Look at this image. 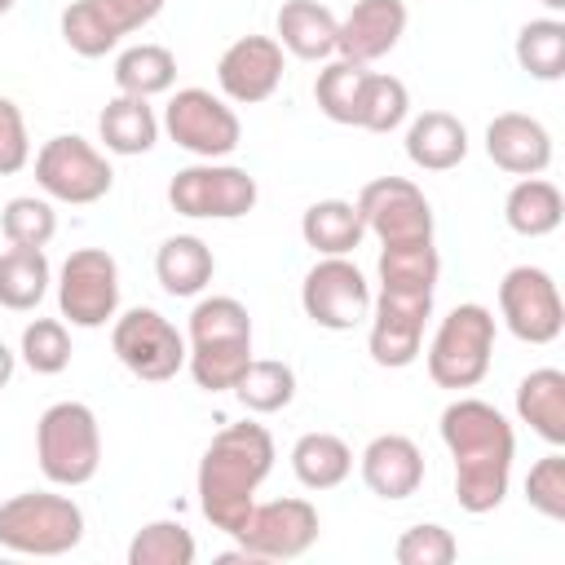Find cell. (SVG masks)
<instances>
[{
	"instance_id": "obj_39",
	"label": "cell",
	"mask_w": 565,
	"mask_h": 565,
	"mask_svg": "<svg viewBox=\"0 0 565 565\" xmlns=\"http://www.w3.org/2000/svg\"><path fill=\"white\" fill-rule=\"evenodd\" d=\"M22 362L35 375H62L71 366V331L62 318H35L22 327Z\"/></svg>"
},
{
	"instance_id": "obj_33",
	"label": "cell",
	"mask_w": 565,
	"mask_h": 565,
	"mask_svg": "<svg viewBox=\"0 0 565 565\" xmlns=\"http://www.w3.org/2000/svg\"><path fill=\"white\" fill-rule=\"evenodd\" d=\"M185 349H190L185 366H190L194 384L207 393L234 388L252 362V340H207V344H185Z\"/></svg>"
},
{
	"instance_id": "obj_44",
	"label": "cell",
	"mask_w": 565,
	"mask_h": 565,
	"mask_svg": "<svg viewBox=\"0 0 565 565\" xmlns=\"http://www.w3.org/2000/svg\"><path fill=\"white\" fill-rule=\"evenodd\" d=\"M93 4H97V13L106 18V26L115 35H132V31L150 26L163 9V0H93Z\"/></svg>"
},
{
	"instance_id": "obj_11",
	"label": "cell",
	"mask_w": 565,
	"mask_h": 565,
	"mask_svg": "<svg viewBox=\"0 0 565 565\" xmlns=\"http://www.w3.org/2000/svg\"><path fill=\"white\" fill-rule=\"evenodd\" d=\"M305 318L322 331H353L371 313V287L349 256H322L300 282Z\"/></svg>"
},
{
	"instance_id": "obj_4",
	"label": "cell",
	"mask_w": 565,
	"mask_h": 565,
	"mask_svg": "<svg viewBox=\"0 0 565 565\" xmlns=\"http://www.w3.org/2000/svg\"><path fill=\"white\" fill-rule=\"evenodd\" d=\"M84 539V512L71 494L26 490L0 503V547L22 556H66Z\"/></svg>"
},
{
	"instance_id": "obj_47",
	"label": "cell",
	"mask_w": 565,
	"mask_h": 565,
	"mask_svg": "<svg viewBox=\"0 0 565 565\" xmlns=\"http://www.w3.org/2000/svg\"><path fill=\"white\" fill-rule=\"evenodd\" d=\"M13 4H18V0H0V13H9V9H13Z\"/></svg>"
},
{
	"instance_id": "obj_43",
	"label": "cell",
	"mask_w": 565,
	"mask_h": 565,
	"mask_svg": "<svg viewBox=\"0 0 565 565\" xmlns=\"http://www.w3.org/2000/svg\"><path fill=\"white\" fill-rule=\"evenodd\" d=\"M31 163V137H26V119L18 110V102L0 97V177H13Z\"/></svg>"
},
{
	"instance_id": "obj_29",
	"label": "cell",
	"mask_w": 565,
	"mask_h": 565,
	"mask_svg": "<svg viewBox=\"0 0 565 565\" xmlns=\"http://www.w3.org/2000/svg\"><path fill=\"white\" fill-rule=\"evenodd\" d=\"M53 282V269H49V256L44 247H9L0 252V305L13 309V313H26L44 300Z\"/></svg>"
},
{
	"instance_id": "obj_16",
	"label": "cell",
	"mask_w": 565,
	"mask_h": 565,
	"mask_svg": "<svg viewBox=\"0 0 565 565\" xmlns=\"http://www.w3.org/2000/svg\"><path fill=\"white\" fill-rule=\"evenodd\" d=\"M433 313V296H402V291H380L375 300V318H371V335L366 349L380 366H411L419 358V340H424V318Z\"/></svg>"
},
{
	"instance_id": "obj_5",
	"label": "cell",
	"mask_w": 565,
	"mask_h": 565,
	"mask_svg": "<svg viewBox=\"0 0 565 565\" xmlns=\"http://www.w3.org/2000/svg\"><path fill=\"white\" fill-rule=\"evenodd\" d=\"M494 353V313L477 300L455 305L428 344V380L437 388H477Z\"/></svg>"
},
{
	"instance_id": "obj_14",
	"label": "cell",
	"mask_w": 565,
	"mask_h": 565,
	"mask_svg": "<svg viewBox=\"0 0 565 565\" xmlns=\"http://www.w3.org/2000/svg\"><path fill=\"white\" fill-rule=\"evenodd\" d=\"M353 207H358L366 234H375L380 243L433 238V203L406 177H375V181H366Z\"/></svg>"
},
{
	"instance_id": "obj_22",
	"label": "cell",
	"mask_w": 565,
	"mask_h": 565,
	"mask_svg": "<svg viewBox=\"0 0 565 565\" xmlns=\"http://www.w3.org/2000/svg\"><path fill=\"white\" fill-rule=\"evenodd\" d=\"M97 137L110 154H146L159 141V115L150 106V97H132L119 93L102 106L97 115Z\"/></svg>"
},
{
	"instance_id": "obj_41",
	"label": "cell",
	"mask_w": 565,
	"mask_h": 565,
	"mask_svg": "<svg viewBox=\"0 0 565 565\" xmlns=\"http://www.w3.org/2000/svg\"><path fill=\"white\" fill-rule=\"evenodd\" d=\"M525 503L547 516V521H565V455L561 446H552V455H543L530 477H525Z\"/></svg>"
},
{
	"instance_id": "obj_25",
	"label": "cell",
	"mask_w": 565,
	"mask_h": 565,
	"mask_svg": "<svg viewBox=\"0 0 565 565\" xmlns=\"http://www.w3.org/2000/svg\"><path fill=\"white\" fill-rule=\"evenodd\" d=\"M300 238L318 256H349L353 247H362L366 225H362V216L349 199H318L300 216Z\"/></svg>"
},
{
	"instance_id": "obj_40",
	"label": "cell",
	"mask_w": 565,
	"mask_h": 565,
	"mask_svg": "<svg viewBox=\"0 0 565 565\" xmlns=\"http://www.w3.org/2000/svg\"><path fill=\"white\" fill-rule=\"evenodd\" d=\"M62 40L79 57H106L119 44V35L106 26V18L97 13L93 0H75V4L62 9Z\"/></svg>"
},
{
	"instance_id": "obj_21",
	"label": "cell",
	"mask_w": 565,
	"mask_h": 565,
	"mask_svg": "<svg viewBox=\"0 0 565 565\" xmlns=\"http://www.w3.org/2000/svg\"><path fill=\"white\" fill-rule=\"evenodd\" d=\"M274 40L300 57V62H322L335 53V31H340V18L318 4V0H282L278 18H274Z\"/></svg>"
},
{
	"instance_id": "obj_31",
	"label": "cell",
	"mask_w": 565,
	"mask_h": 565,
	"mask_svg": "<svg viewBox=\"0 0 565 565\" xmlns=\"http://www.w3.org/2000/svg\"><path fill=\"white\" fill-rule=\"evenodd\" d=\"M177 79V57L163 44H132L115 57V84L132 97H159Z\"/></svg>"
},
{
	"instance_id": "obj_24",
	"label": "cell",
	"mask_w": 565,
	"mask_h": 565,
	"mask_svg": "<svg viewBox=\"0 0 565 565\" xmlns=\"http://www.w3.org/2000/svg\"><path fill=\"white\" fill-rule=\"evenodd\" d=\"M516 415L547 446H565V371L539 366L516 384Z\"/></svg>"
},
{
	"instance_id": "obj_28",
	"label": "cell",
	"mask_w": 565,
	"mask_h": 565,
	"mask_svg": "<svg viewBox=\"0 0 565 565\" xmlns=\"http://www.w3.org/2000/svg\"><path fill=\"white\" fill-rule=\"evenodd\" d=\"M291 472L305 490H335L353 472V450L335 433H305L291 446Z\"/></svg>"
},
{
	"instance_id": "obj_30",
	"label": "cell",
	"mask_w": 565,
	"mask_h": 565,
	"mask_svg": "<svg viewBox=\"0 0 565 565\" xmlns=\"http://www.w3.org/2000/svg\"><path fill=\"white\" fill-rule=\"evenodd\" d=\"M366 66L362 62H349V57H335L318 71L313 79V102L318 110L331 119V124H349L358 128V110H362V88H366Z\"/></svg>"
},
{
	"instance_id": "obj_13",
	"label": "cell",
	"mask_w": 565,
	"mask_h": 565,
	"mask_svg": "<svg viewBox=\"0 0 565 565\" xmlns=\"http://www.w3.org/2000/svg\"><path fill=\"white\" fill-rule=\"evenodd\" d=\"M499 313L508 331L525 344H552L565 327V305L547 269L539 265H512L499 282Z\"/></svg>"
},
{
	"instance_id": "obj_34",
	"label": "cell",
	"mask_w": 565,
	"mask_h": 565,
	"mask_svg": "<svg viewBox=\"0 0 565 565\" xmlns=\"http://www.w3.org/2000/svg\"><path fill=\"white\" fill-rule=\"evenodd\" d=\"M234 397L252 415H274L282 406H291V397H296V371L278 358H252L243 380L234 384Z\"/></svg>"
},
{
	"instance_id": "obj_8",
	"label": "cell",
	"mask_w": 565,
	"mask_h": 565,
	"mask_svg": "<svg viewBox=\"0 0 565 565\" xmlns=\"http://www.w3.org/2000/svg\"><path fill=\"white\" fill-rule=\"evenodd\" d=\"M163 132L194 159H225L243 141L234 106L207 88H177L163 106Z\"/></svg>"
},
{
	"instance_id": "obj_17",
	"label": "cell",
	"mask_w": 565,
	"mask_h": 565,
	"mask_svg": "<svg viewBox=\"0 0 565 565\" xmlns=\"http://www.w3.org/2000/svg\"><path fill=\"white\" fill-rule=\"evenodd\" d=\"M402 35H406V4L402 0H358L349 9V18H340L335 53L371 66L384 53H393Z\"/></svg>"
},
{
	"instance_id": "obj_20",
	"label": "cell",
	"mask_w": 565,
	"mask_h": 565,
	"mask_svg": "<svg viewBox=\"0 0 565 565\" xmlns=\"http://www.w3.org/2000/svg\"><path fill=\"white\" fill-rule=\"evenodd\" d=\"M468 154V128L450 110H424L406 128V159L424 172H450Z\"/></svg>"
},
{
	"instance_id": "obj_35",
	"label": "cell",
	"mask_w": 565,
	"mask_h": 565,
	"mask_svg": "<svg viewBox=\"0 0 565 565\" xmlns=\"http://www.w3.org/2000/svg\"><path fill=\"white\" fill-rule=\"evenodd\" d=\"M199 547L181 521H150L128 543V565H194Z\"/></svg>"
},
{
	"instance_id": "obj_9",
	"label": "cell",
	"mask_w": 565,
	"mask_h": 565,
	"mask_svg": "<svg viewBox=\"0 0 565 565\" xmlns=\"http://www.w3.org/2000/svg\"><path fill=\"white\" fill-rule=\"evenodd\" d=\"M57 309L71 327H106L119 309V265L106 247H79L57 269Z\"/></svg>"
},
{
	"instance_id": "obj_26",
	"label": "cell",
	"mask_w": 565,
	"mask_h": 565,
	"mask_svg": "<svg viewBox=\"0 0 565 565\" xmlns=\"http://www.w3.org/2000/svg\"><path fill=\"white\" fill-rule=\"evenodd\" d=\"M561 216H565V199L547 177H521L503 199V221L521 238L552 234L561 225Z\"/></svg>"
},
{
	"instance_id": "obj_2",
	"label": "cell",
	"mask_w": 565,
	"mask_h": 565,
	"mask_svg": "<svg viewBox=\"0 0 565 565\" xmlns=\"http://www.w3.org/2000/svg\"><path fill=\"white\" fill-rule=\"evenodd\" d=\"M274 472V437L265 424L221 428L199 459V508L221 534H238L256 508L260 481Z\"/></svg>"
},
{
	"instance_id": "obj_38",
	"label": "cell",
	"mask_w": 565,
	"mask_h": 565,
	"mask_svg": "<svg viewBox=\"0 0 565 565\" xmlns=\"http://www.w3.org/2000/svg\"><path fill=\"white\" fill-rule=\"evenodd\" d=\"M207 340H252V318L247 305L234 296H207L190 313V335L185 344H207Z\"/></svg>"
},
{
	"instance_id": "obj_23",
	"label": "cell",
	"mask_w": 565,
	"mask_h": 565,
	"mask_svg": "<svg viewBox=\"0 0 565 565\" xmlns=\"http://www.w3.org/2000/svg\"><path fill=\"white\" fill-rule=\"evenodd\" d=\"M216 274V256L199 234H172L154 252V278L168 296H199Z\"/></svg>"
},
{
	"instance_id": "obj_3",
	"label": "cell",
	"mask_w": 565,
	"mask_h": 565,
	"mask_svg": "<svg viewBox=\"0 0 565 565\" xmlns=\"http://www.w3.org/2000/svg\"><path fill=\"white\" fill-rule=\"evenodd\" d=\"M35 459L53 486H88L102 468V428L93 406L53 402L35 424Z\"/></svg>"
},
{
	"instance_id": "obj_36",
	"label": "cell",
	"mask_w": 565,
	"mask_h": 565,
	"mask_svg": "<svg viewBox=\"0 0 565 565\" xmlns=\"http://www.w3.org/2000/svg\"><path fill=\"white\" fill-rule=\"evenodd\" d=\"M411 115V93L397 75L371 71L366 88H362V110H358V128L366 132H393L402 119Z\"/></svg>"
},
{
	"instance_id": "obj_19",
	"label": "cell",
	"mask_w": 565,
	"mask_h": 565,
	"mask_svg": "<svg viewBox=\"0 0 565 565\" xmlns=\"http://www.w3.org/2000/svg\"><path fill=\"white\" fill-rule=\"evenodd\" d=\"M362 481L371 494L397 503L424 486V455L406 433H380L362 450Z\"/></svg>"
},
{
	"instance_id": "obj_10",
	"label": "cell",
	"mask_w": 565,
	"mask_h": 565,
	"mask_svg": "<svg viewBox=\"0 0 565 565\" xmlns=\"http://www.w3.org/2000/svg\"><path fill=\"white\" fill-rule=\"evenodd\" d=\"M110 349L115 358L146 384H163L172 380L181 366H185V335L150 305H137L128 309L124 318H115V331H110Z\"/></svg>"
},
{
	"instance_id": "obj_42",
	"label": "cell",
	"mask_w": 565,
	"mask_h": 565,
	"mask_svg": "<svg viewBox=\"0 0 565 565\" xmlns=\"http://www.w3.org/2000/svg\"><path fill=\"white\" fill-rule=\"evenodd\" d=\"M393 556H397V565H450L459 556V543H455V534L446 525L424 521V525H411L397 539Z\"/></svg>"
},
{
	"instance_id": "obj_1",
	"label": "cell",
	"mask_w": 565,
	"mask_h": 565,
	"mask_svg": "<svg viewBox=\"0 0 565 565\" xmlns=\"http://www.w3.org/2000/svg\"><path fill=\"white\" fill-rule=\"evenodd\" d=\"M441 441L455 459V499L463 512L486 516L503 503L516 459V433L499 406L481 397H455L441 411Z\"/></svg>"
},
{
	"instance_id": "obj_32",
	"label": "cell",
	"mask_w": 565,
	"mask_h": 565,
	"mask_svg": "<svg viewBox=\"0 0 565 565\" xmlns=\"http://www.w3.org/2000/svg\"><path fill=\"white\" fill-rule=\"evenodd\" d=\"M516 62L530 79H561L565 75V22L561 18H530L516 31Z\"/></svg>"
},
{
	"instance_id": "obj_6",
	"label": "cell",
	"mask_w": 565,
	"mask_h": 565,
	"mask_svg": "<svg viewBox=\"0 0 565 565\" xmlns=\"http://www.w3.org/2000/svg\"><path fill=\"white\" fill-rule=\"evenodd\" d=\"M256 199H260L256 177L247 168L216 163V159L190 163L168 181L172 212H181L190 221H238L256 207Z\"/></svg>"
},
{
	"instance_id": "obj_18",
	"label": "cell",
	"mask_w": 565,
	"mask_h": 565,
	"mask_svg": "<svg viewBox=\"0 0 565 565\" xmlns=\"http://www.w3.org/2000/svg\"><path fill=\"white\" fill-rule=\"evenodd\" d=\"M486 154L512 177H539L552 163V132L521 110H503L486 124Z\"/></svg>"
},
{
	"instance_id": "obj_45",
	"label": "cell",
	"mask_w": 565,
	"mask_h": 565,
	"mask_svg": "<svg viewBox=\"0 0 565 565\" xmlns=\"http://www.w3.org/2000/svg\"><path fill=\"white\" fill-rule=\"evenodd\" d=\"M13 366H18L13 349H9V344H0V393H4V388H9V380H13Z\"/></svg>"
},
{
	"instance_id": "obj_37",
	"label": "cell",
	"mask_w": 565,
	"mask_h": 565,
	"mask_svg": "<svg viewBox=\"0 0 565 565\" xmlns=\"http://www.w3.org/2000/svg\"><path fill=\"white\" fill-rule=\"evenodd\" d=\"M0 234L9 238V247H49V238L57 234V212L49 199L18 194L0 212Z\"/></svg>"
},
{
	"instance_id": "obj_46",
	"label": "cell",
	"mask_w": 565,
	"mask_h": 565,
	"mask_svg": "<svg viewBox=\"0 0 565 565\" xmlns=\"http://www.w3.org/2000/svg\"><path fill=\"white\" fill-rule=\"evenodd\" d=\"M539 4H547L552 13H561V9H565V0H539Z\"/></svg>"
},
{
	"instance_id": "obj_12",
	"label": "cell",
	"mask_w": 565,
	"mask_h": 565,
	"mask_svg": "<svg viewBox=\"0 0 565 565\" xmlns=\"http://www.w3.org/2000/svg\"><path fill=\"white\" fill-rule=\"evenodd\" d=\"M318 508L309 499H269L256 503L243 530L234 534L238 547L260 565V561H296L318 543Z\"/></svg>"
},
{
	"instance_id": "obj_7",
	"label": "cell",
	"mask_w": 565,
	"mask_h": 565,
	"mask_svg": "<svg viewBox=\"0 0 565 565\" xmlns=\"http://www.w3.org/2000/svg\"><path fill=\"white\" fill-rule=\"evenodd\" d=\"M35 181H40V190L49 199L84 207V203H97V199L110 194L115 168H110V159L93 141H84L79 132H62V137H49L40 146Z\"/></svg>"
},
{
	"instance_id": "obj_27",
	"label": "cell",
	"mask_w": 565,
	"mask_h": 565,
	"mask_svg": "<svg viewBox=\"0 0 565 565\" xmlns=\"http://www.w3.org/2000/svg\"><path fill=\"white\" fill-rule=\"evenodd\" d=\"M441 274V256L433 238L419 243H384L380 252V291H402V296H433Z\"/></svg>"
},
{
	"instance_id": "obj_15",
	"label": "cell",
	"mask_w": 565,
	"mask_h": 565,
	"mask_svg": "<svg viewBox=\"0 0 565 565\" xmlns=\"http://www.w3.org/2000/svg\"><path fill=\"white\" fill-rule=\"evenodd\" d=\"M216 84L230 102L256 106L269 102L282 84V44L274 35H243L216 62Z\"/></svg>"
}]
</instances>
